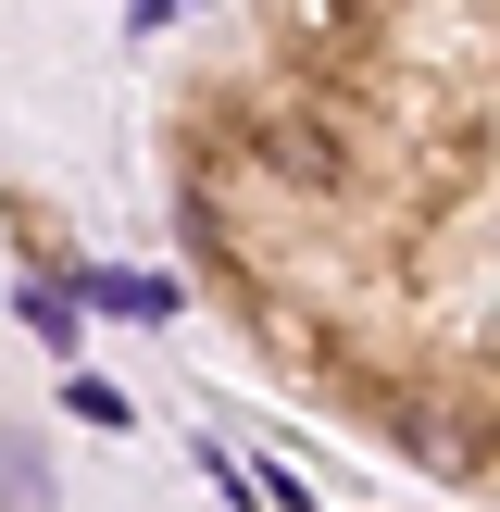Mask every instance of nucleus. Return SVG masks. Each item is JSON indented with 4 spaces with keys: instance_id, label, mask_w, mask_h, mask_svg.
Wrapping results in <instances>:
<instances>
[{
    "instance_id": "nucleus-1",
    "label": "nucleus",
    "mask_w": 500,
    "mask_h": 512,
    "mask_svg": "<svg viewBox=\"0 0 500 512\" xmlns=\"http://www.w3.org/2000/svg\"><path fill=\"white\" fill-rule=\"evenodd\" d=\"M88 300H100V313H125V325H163V313H175L163 275H88Z\"/></svg>"
},
{
    "instance_id": "nucleus-2",
    "label": "nucleus",
    "mask_w": 500,
    "mask_h": 512,
    "mask_svg": "<svg viewBox=\"0 0 500 512\" xmlns=\"http://www.w3.org/2000/svg\"><path fill=\"white\" fill-rule=\"evenodd\" d=\"M75 325H88V313H75L63 288H25V338H38V350H75Z\"/></svg>"
},
{
    "instance_id": "nucleus-3",
    "label": "nucleus",
    "mask_w": 500,
    "mask_h": 512,
    "mask_svg": "<svg viewBox=\"0 0 500 512\" xmlns=\"http://www.w3.org/2000/svg\"><path fill=\"white\" fill-rule=\"evenodd\" d=\"M63 413H88V425H138V413L113 400V388H100V375H75V388H63Z\"/></svg>"
}]
</instances>
